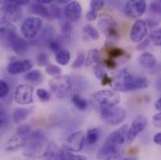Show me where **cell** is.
I'll list each match as a JSON object with an SVG mask.
<instances>
[{
    "instance_id": "cell-51",
    "label": "cell",
    "mask_w": 161,
    "mask_h": 160,
    "mask_svg": "<svg viewBox=\"0 0 161 160\" xmlns=\"http://www.w3.org/2000/svg\"><path fill=\"white\" fill-rule=\"evenodd\" d=\"M156 88H157L158 91H160L161 92V76L156 81Z\"/></svg>"
},
{
    "instance_id": "cell-22",
    "label": "cell",
    "mask_w": 161,
    "mask_h": 160,
    "mask_svg": "<svg viewBox=\"0 0 161 160\" xmlns=\"http://www.w3.org/2000/svg\"><path fill=\"white\" fill-rule=\"evenodd\" d=\"M99 64H101L99 51L97 49H92V50L88 51V52L85 56L84 65L86 67H96Z\"/></svg>"
},
{
    "instance_id": "cell-31",
    "label": "cell",
    "mask_w": 161,
    "mask_h": 160,
    "mask_svg": "<svg viewBox=\"0 0 161 160\" xmlns=\"http://www.w3.org/2000/svg\"><path fill=\"white\" fill-rule=\"evenodd\" d=\"M45 71H46V73H47L48 75L53 76V78H54V77H57V76H60V75H61V72H62L61 69H60L58 66L53 65V64H49V65L46 67Z\"/></svg>"
},
{
    "instance_id": "cell-53",
    "label": "cell",
    "mask_w": 161,
    "mask_h": 160,
    "mask_svg": "<svg viewBox=\"0 0 161 160\" xmlns=\"http://www.w3.org/2000/svg\"><path fill=\"white\" fill-rule=\"evenodd\" d=\"M36 2H37V3H39V4H41V5L51 4V3H52V1H51V0H37Z\"/></svg>"
},
{
    "instance_id": "cell-41",
    "label": "cell",
    "mask_w": 161,
    "mask_h": 160,
    "mask_svg": "<svg viewBox=\"0 0 161 160\" xmlns=\"http://www.w3.org/2000/svg\"><path fill=\"white\" fill-rule=\"evenodd\" d=\"M94 73L96 75V77L99 80H102L105 76H107V74L105 73V70H104V68L101 64L94 67Z\"/></svg>"
},
{
    "instance_id": "cell-15",
    "label": "cell",
    "mask_w": 161,
    "mask_h": 160,
    "mask_svg": "<svg viewBox=\"0 0 161 160\" xmlns=\"http://www.w3.org/2000/svg\"><path fill=\"white\" fill-rule=\"evenodd\" d=\"M82 8L78 1H70L64 8L63 14L65 18L71 23L78 22L81 17Z\"/></svg>"
},
{
    "instance_id": "cell-11",
    "label": "cell",
    "mask_w": 161,
    "mask_h": 160,
    "mask_svg": "<svg viewBox=\"0 0 161 160\" xmlns=\"http://www.w3.org/2000/svg\"><path fill=\"white\" fill-rule=\"evenodd\" d=\"M85 144V135L82 131H76L70 134L66 140L64 147L72 153H79Z\"/></svg>"
},
{
    "instance_id": "cell-10",
    "label": "cell",
    "mask_w": 161,
    "mask_h": 160,
    "mask_svg": "<svg viewBox=\"0 0 161 160\" xmlns=\"http://www.w3.org/2000/svg\"><path fill=\"white\" fill-rule=\"evenodd\" d=\"M34 87L28 83L20 84L16 87L14 92V101L20 105H28L33 102Z\"/></svg>"
},
{
    "instance_id": "cell-32",
    "label": "cell",
    "mask_w": 161,
    "mask_h": 160,
    "mask_svg": "<svg viewBox=\"0 0 161 160\" xmlns=\"http://www.w3.org/2000/svg\"><path fill=\"white\" fill-rule=\"evenodd\" d=\"M149 40L151 41V43H153L154 45L161 47V28L155 29L151 33Z\"/></svg>"
},
{
    "instance_id": "cell-24",
    "label": "cell",
    "mask_w": 161,
    "mask_h": 160,
    "mask_svg": "<svg viewBox=\"0 0 161 160\" xmlns=\"http://www.w3.org/2000/svg\"><path fill=\"white\" fill-rule=\"evenodd\" d=\"M59 157H60V160H86L85 157L76 155L69 151L65 147H62L61 149H59Z\"/></svg>"
},
{
    "instance_id": "cell-25",
    "label": "cell",
    "mask_w": 161,
    "mask_h": 160,
    "mask_svg": "<svg viewBox=\"0 0 161 160\" xmlns=\"http://www.w3.org/2000/svg\"><path fill=\"white\" fill-rule=\"evenodd\" d=\"M55 60L61 66H66L70 61V53L66 49H61L57 52H55Z\"/></svg>"
},
{
    "instance_id": "cell-30",
    "label": "cell",
    "mask_w": 161,
    "mask_h": 160,
    "mask_svg": "<svg viewBox=\"0 0 161 160\" xmlns=\"http://www.w3.org/2000/svg\"><path fill=\"white\" fill-rule=\"evenodd\" d=\"M83 32L87 37H89L90 39H92L93 40H97L100 37L99 32L94 26H92L91 25H84L83 26Z\"/></svg>"
},
{
    "instance_id": "cell-6",
    "label": "cell",
    "mask_w": 161,
    "mask_h": 160,
    "mask_svg": "<svg viewBox=\"0 0 161 160\" xmlns=\"http://www.w3.org/2000/svg\"><path fill=\"white\" fill-rule=\"evenodd\" d=\"M49 86L57 97L64 98L72 90L73 82L70 77L60 75L49 80Z\"/></svg>"
},
{
    "instance_id": "cell-12",
    "label": "cell",
    "mask_w": 161,
    "mask_h": 160,
    "mask_svg": "<svg viewBox=\"0 0 161 160\" xmlns=\"http://www.w3.org/2000/svg\"><path fill=\"white\" fill-rule=\"evenodd\" d=\"M147 4L144 0H130L125 5V12L127 16L137 19L144 14Z\"/></svg>"
},
{
    "instance_id": "cell-44",
    "label": "cell",
    "mask_w": 161,
    "mask_h": 160,
    "mask_svg": "<svg viewBox=\"0 0 161 160\" xmlns=\"http://www.w3.org/2000/svg\"><path fill=\"white\" fill-rule=\"evenodd\" d=\"M61 29L63 31V33L65 35H69L72 31V25L70 24V22L69 21H66L62 24L61 25Z\"/></svg>"
},
{
    "instance_id": "cell-13",
    "label": "cell",
    "mask_w": 161,
    "mask_h": 160,
    "mask_svg": "<svg viewBox=\"0 0 161 160\" xmlns=\"http://www.w3.org/2000/svg\"><path fill=\"white\" fill-rule=\"evenodd\" d=\"M146 125H147V119L144 116H142V115L137 116L133 120L130 127L128 128L127 143H132L135 141V139L139 136V134L143 131V129L146 127Z\"/></svg>"
},
{
    "instance_id": "cell-48",
    "label": "cell",
    "mask_w": 161,
    "mask_h": 160,
    "mask_svg": "<svg viewBox=\"0 0 161 160\" xmlns=\"http://www.w3.org/2000/svg\"><path fill=\"white\" fill-rule=\"evenodd\" d=\"M153 123L157 127L161 128V112L153 117Z\"/></svg>"
},
{
    "instance_id": "cell-38",
    "label": "cell",
    "mask_w": 161,
    "mask_h": 160,
    "mask_svg": "<svg viewBox=\"0 0 161 160\" xmlns=\"http://www.w3.org/2000/svg\"><path fill=\"white\" fill-rule=\"evenodd\" d=\"M49 11H50L51 16H53V17L59 18V19L62 17V10L59 8V6H57L55 4H52L51 5V7L49 8Z\"/></svg>"
},
{
    "instance_id": "cell-40",
    "label": "cell",
    "mask_w": 161,
    "mask_h": 160,
    "mask_svg": "<svg viewBox=\"0 0 161 160\" xmlns=\"http://www.w3.org/2000/svg\"><path fill=\"white\" fill-rule=\"evenodd\" d=\"M9 92V86L8 82L4 80H0V98H4Z\"/></svg>"
},
{
    "instance_id": "cell-20",
    "label": "cell",
    "mask_w": 161,
    "mask_h": 160,
    "mask_svg": "<svg viewBox=\"0 0 161 160\" xmlns=\"http://www.w3.org/2000/svg\"><path fill=\"white\" fill-rule=\"evenodd\" d=\"M139 63L142 68L152 69L157 65V58L150 52H143L139 56Z\"/></svg>"
},
{
    "instance_id": "cell-3",
    "label": "cell",
    "mask_w": 161,
    "mask_h": 160,
    "mask_svg": "<svg viewBox=\"0 0 161 160\" xmlns=\"http://www.w3.org/2000/svg\"><path fill=\"white\" fill-rule=\"evenodd\" d=\"M45 143L46 138L42 131L36 130L32 132L24 148V156L33 160L42 158L44 150L46 148Z\"/></svg>"
},
{
    "instance_id": "cell-29",
    "label": "cell",
    "mask_w": 161,
    "mask_h": 160,
    "mask_svg": "<svg viewBox=\"0 0 161 160\" xmlns=\"http://www.w3.org/2000/svg\"><path fill=\"white\" fill-rule=\"evenodd\" d=\"M29 116V110L25 108H18L13 113V121L16 124H19L24 120H25Z\"/></svg>"
},
{
    "instance_id": "cell-45",
    "label": "cell",
    "mask_w": 161,
    "mask_h": 160,
    "mask_svg": "<svg viewBox=\"0 0 161 160\" xmlns=\"http://www.w3.org/2000/svg\"><path fill=\"white\" fill-rule=\"evenodd\" d=\"M8 116L6 114V113L3 110H0V129L5 127L8 124Z\"/></svg>"
},
{
    "instance_id": "cell-17",
    "label": "cell",
    "mask_w": 161,
    "mask_h": 160,
    "mask_svg": "<svg viewBox=\"0 0 161 160\" xmlns=\"http://www.w3.org/2000/svg\"><path fill=\"white\" fill-rule=\"evenodd\" d=\"M29 137L22 136L18 133H15L12 137H10L6 142L5 149L8 152H16L22 148H25L27 140Z\"/></svg>"
},
{
    "instance_id": "cell-23",
    "label": "cell",
    "mask_w": 161,
    "mask_h": 160,
    "mask_svg": "<svg viewBox=\"0 0 161 160\" xmlns=\"http://www.w3.org/2000/svg\"><path fill=\"white\" fill-rule=\"evenodd\" d=\"M100 129L98 127H92L87 130L86 136H85V141L88 145H94L97 142V141L100 138Z\"/></svg>"
},
{
    "instance_id": "cell-46",
    "label": "cell",
    "mask_w": 161,
    "mask_h": 160,
    "mask_svg": "<svg viewBox=\"0 0 161 160\" xmlns=\"http://www.w3.org/2000/svg\"><path fill=\"white\" fill-rule=\"evenodd\" d=\"M97 18V12L95 11V10L90 9V10L87 12V14H86V19H87L88 21H90V22L95 21Z\"/></svg>"
},
{
    "instance_id": "cell-27",
    "label": "cell",
    "mask_w": 161,
    "mask_h": 160,
    "mask_svg": "<svg viewBox=\"0 0 161 160\" xmlns=\"http://www.w3.org/2000/svg\"><path fill=\"white\" fill-rule=\"evenodd\" d=\"M24 78H25V80L29 81V82L39 84L43 80V75L40 70L35 69V70H30L27 73H25Z\"/></svg>"
},
{
    "instance_id": "cell-5",
    "label": "cell",
    "mask_w": 161,
    "mask_h": 160,
    "mask_svg": "<svg viewBox=\"0 0 161 160\" xmlns=\"http://www.w3.org/2000/svg\"><path fill=\"white\" fill-rule=\"evenodd\" d=\"M0 24H13L21 20L23 17L22 7L15 5L9 1L0 2Z\"/></svg>"
},
{
    "instance_id": "cell-9",
    "label": "cell",
    "mask_w": 161,
    "mask_h": 160,
    "mask_svg": "<svg viewBox=\"0 0 161 160\" xmlns=\"http://www.w3.org/2000/svg\"><path fill=\"white\" fill-rule=\"evenodd\" d=\"M99 29L106 35L108 40H117L119 38V29L116 21L112 16H104L98 21Z\"/></svg>"
},
{
    "instance_id": "cell-36",
    "label": "cell",
    "mask_w": 161,
    "mask_h": 160,
    "mask_svg": "<svg viewBox=\"0 0 161 160\" xmlns=\"http://www.w3.org/2000/svg\"><path fill=\"white\" fill-rule=\"evenodd\" d=\"M150 12L153 15H157V16H161V0L160 1H153L151 2L150 6Z\"/></svg>"
},
{
    "instance_id": "cell-28",
    "label": "cell",
    "mask_w": 161,
    "mask_h": 160,
    "mask_svg": "<svg viewBox=\"0 0 161 160\" xmlns=\"http://www.w3.org/2000/svg\"><path fill=\"white\" fill-rule=\"evenodd\" d=\"M71 102L75 106V108L80 111H84L88 107V101L78 94H75L71 97Z\"/></svg>"
},
{
    "instance_id": "cell-37",
    "label": "cell",
    "mask_w": 161,
    "mask_h": 160,
    "mask_svg": "<svg viewBox=\"0 0 161 160\" xmlns=\"http://www.w3.org/2000/svg\"><path fill=\"white\" fill-rule=\"evenodd\" d=\"M16 133L22 135V136H25V137H29L30 134L32 133V128L29 124H22L20 125L17 130H16Z\"/></svg>"
},
{
    "instance_id": "cell-7",
    "label": "cell",
    "mask_w": 161,
    "mask_h": 160,
    "mask_svg": "<svg viewBox=\"0 0 161 160\" xmlns=\"http://www.w3.org/2000/svg\"><path fill=\"white\" fill-rule=\"evenodd\" d=\"M42 19L37 16L26 18L21 25V33L25 40H30L35 39L42 28Z\"/></svg>"
},
{
    "instance_id": "cell-54",
    "label": "cell",
    "mask_w": 161,
    "mask_h": 160,
    "mask_svg": "<svg viewBox=\"0 0 161 160\" xmlns=\"http://www.w3.org/2000/svg\"><path fill=\"white\" fill-rule=\"evenodd\" d=\"M121 160H137L136 157H125V158H123Z\"/></svg>"
},
{
    "instance_id": "cell-49",
    "label": "cell",
    "mask_w": 161,
    "mask_h": 160,
    "mask_svg": "<svg viewBox=\"0 0 161 160\" xmlns=\"http://www.w3.org/2000/svg\"><path fill=\"white\" fill-rule=\"evenodd\" d=\"M151 43V41H150V40L149 39H147V40H142L138 46H137V50H143V49H146L147 47H148V45Z\"/></svg>"
},
{
    "instance_id": "cell-1",
    "label": "cell",
    "mask_w": 161,
    "mask_h": 160,
    "mask_svg": "<svg viewBox=\"0 0 161 160\" xmlns=\"http://www.w3.org/2000/svg\"><path fill=\"white\" fill-rule=\"evenodd\" d=\"M127 131L128 125L124 124L109 134L97 154V160H115L119 158L124 145L127 142Z\"/></svg>"
},
{
    "instance_id": "cell-43",
    "label": "cell",
    "mask_w": 161,
    "mask_h": 160,
    "mask_svg": "<svg viewBox=\"0 0 161 160\" xmlns=\"http://www.w3.org/2000/svg\"><path fill=\"white\" fill-rule=\"evenodd\" d=\"M48 44H49L50 49L53 52H57L58 51H60L61 49H63L62 46H61V44H60V42L56 40H52Z\"/></svg>"
},
{
    "instance_id": "cell-4",
    "label": "cell",
    "mask_w": 161,
    "mask_h": 160,
    "mask_svg": "<svg viewBox=\"0 0 161 160\" xmlns=\"http://www.w3.org/2000/svg\"><path fill=\"white\" fill-rule=\"evenodd\" d=\"M91 98L94 105L98 110L117 106L121 101L120 95L116 91L107 90V89L99 90L94 93Z\"/></svg>"
},
{
    "instance_id": "cell-26",
    "label": "cell",
    "mask_w": 161,
    "mask_h": 160,
    "mask_svg": "<svg viewBox=\"0 0 161 160\" xmlns=\"http://www.w3.org/2000/svg\"><path fill=\"white\" fill-rule=\"evenodd\" d=\"M31 10H32V12H34L38 16H42L45 18H51L52 17L50 14V11H49V8H46L44 5L39 4L37 2L32 4Z\"/></svg>"
},
{
    "instance_id": "cell-18",
    "label": "cell",
    "mask_w": 161,
    "mask_h": 160,
    "mask_svg": "<svg viewBox=\"0 0 161 160\" xmlns=\"http://www.w3.org/2000/svg\"><path fill=\"white\" fill-rule=\"evenodd\" d=\"M18 37L16 27L12 24H0V40L9 45Z\"/></svg>"
},
{
    "instance_id": "cell-47",
    "label": "cell",
    "mask_w": 161,
    "mask_h": 160,
    "mask_svg": "<svg viewBox=\"0 0 161 160\" xmlns=\"http://www.w3.org/2000/svg\"><path fill=\"white\" fill-rule=\"evenodd\" d=\"M104 64H105V66H106L108 69H115V68H116V66H117L116 62H115L114 59H111V58L106 59V60H105V62H104Z\"/></svg>"
},
{
    "instance_id": "cell-50",
    "label": "cell",
    "mask_w": 161,
    "mask_h": 160,
    "mask_svg": "<svg viewBox=\"0 0 161 160\" xmlns=\"http://www.w3.org/2000/svg\"><path fill=\"white\" fill-rule=\"evenodd\" d=\"M153 141H154V142H155L156 144H158V145H160L161 146V132L157 133V134L154 136V138H153Z\"/></svg>"
},
{
    "instance_id": "cell-42",
    "label": "cell",
    "mask_w": 161,
    "mask_h": 160,
    "mask_svg": "<svg viewBox=\"0 0 161 160\" xmlns=\"http://www.w3.org/2000/svg\"><path fill=\"white\" fill-rule=\"evenodd\" d=\"M104 7V2L103 1H100V0H93L90 2V9L92 10H95L97 12H98L99 10H101Z\"/></svg>"
},
{
    "instance_id": "cell-8",
    "label": "cell",
    "mask_w": 161,
    "mask_h": 160,
    "mask_svg": "<svg viewBox=\"0 0 161 160\" xmlns=\"http://www.w3.org/2000/svg\"><path fill=\"white\" fill-rule=\"evenodd\" d=\"M100 116L103 121L111 125H118L126 117V112L120 107H109L99 110Z\"/></svg>"
},
{
    "instance_id": "cell-34",
    "label": "cell",
    "mask_w": 161,
    "mask_h": 160,
    "mask_svg": "<svg viewBox=\"0 0 161 160\" xmlns=\"http://www.w3.org/2000/svg\"><path fill=\"white\" fill-rule=\"evenodd\" d=\"M125 53V51L121 48H118V47H110L108 50V54H109V57L111 59L115 58V57H120L122 55H124Z\"/></svg>"
},
{
    "instance_id": "cell-16",
    "label": "cell",
    "mask_w": 161,
    "mask_h": 160,
    "mask_svg": "<svg viewBox=\"0 0 161 160\" xmlns=\"http://www.w3.org/2000/svg\"><path fill=\"white\" fill-rule=\"evenodd\" d=\"M33 68V63L29 59L15 60L7 66V71L11 75H17L25 72H28Z\"/></svg>"
},
{
    "instance_id": "cell-19",
    "label": "cell",
    "mask_w": 161,
    "mask_h": 160,
    "mask_svg": "<svg viewBox=\"0 0 161 160\" xmlns=\"http://www.w3.org/2000/svg\"><path fill=\"white\" fill-rule=\"evenodd\" d=\"M11 49L13 50V52L18 54V55H23L25 53H26V52L28 51V47L29 44L27 42V40L25 39H22L20 37H17L16 39H14L13 41L10 44Z\"/></svg>"
},
{
    "instance_id": "cell-52",
    "label": "cell",
    "mask_w": 161,
    "mask_h": 160,
    "mask_svg": "<svg viewBox=\"0 0 161 160\" xmlns=\"http://www.w3.org/2000/svg\"><path fill=\"white\" fill-rule=\"evenodd\" d=\"M155 107H156V109L158 110V111H159L161 112V97L158 98V100L156 102V104H155Z\"/></svg>"
},
{
    "instance_id": "cell-21",
    "label": "cell",
    "mask_w": 161,
    "mask_h": 160,
    "mask_svg": "<svg viewBox=\"0 0 161 160\" xmlns=\"http://www.w3.org/2000/svg\"><path fill=\"white\" fill-rule=\"evenodd\" d=\"M42 160H60L59 149L54 143H47L42 156Z\"/></svg>"
},
{
    "instance_id": "cell-14",
    "label": "cell",
    "mask_w": 161,
    "mask_h": 160,
    "mask_svg": "<svg viewBox=\"0 0 161 160\" xmlns=\"http://www.w3.org/2000/svg\"><path fill=\"white\" fill-rule=\"evenodd\" d=\"M148 34V25L144 20H137L130 30V39L133 42H142Z\"/></svg>"
},
{
    "instance_id": "cell-35",
    "label": "cell",
    "mask_w": 161,
    "mask_h": 160,
    "mask_svg": "<svg viewBox=\"0 0 161 160\" xmlns=\"http://www.w3.org/2000/svg\"><path fill=\"white\" fill-rule=\"evenodd\" d=\"M36 62L39 66H48L49 65V55L46 52H39L36 57Z\"/></svg>"
},
{
    "instance_id": "cell-2",
    "label": "cell",
    "mask_w": 161,
    "mask_h": 160,
    "mask_svg": "<svg viewBox=\"0 0 161 160\" xmlns=\"http://www.w3.org/2000/svg\"><path fill=\"white\" fill-rule=\"evenodd\" d=\"M148 86L149 80L146 77L132 74L127 70H122L114 80V88L118 92H132L145 89Z\"/></svg>"
},
{
    "instance_id": "cell-33",
    "label": "cell",
    "mask_w": 161,
    "mask_h": 160,
    "mask_svg": "<svg viewBox=\"0 0 161 160\" xmlns=\"http://www.w3.org/2000/svg\"><path fill=\"white\" fill-rule=\"evenodd\" d=\"M85 53H83L82 52H79L75 58V60L73 61V64L71 65L72 69H80V67H82L85 63Z\"/></svg>"
},
{
    "instance_id": "cell-39",
    "label": "cell",
    "mask_w": 161,
    "mask_h": 160,
    "mask_svg": "<svg viewBox=\"0 0 161 160\" xmlns=\"http://www.w3.org/2000/svg\"><path fill=\"white\" fill-rule=\"evenodd\" d=\"M37 96L38 97L40 98L41 101L43 102H47L51 99V94L45 90V89H42V88H40L37 90Z\"/></svg>"
}]
</instances>
